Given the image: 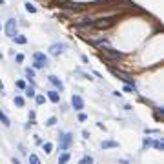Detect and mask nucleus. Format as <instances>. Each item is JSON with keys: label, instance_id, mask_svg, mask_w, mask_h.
Returning <instances> with one entry per match:
<instances>
[{"label": "nucleus", "instance_id": "f257e3e1", "mask_svg": "<svg viewBox=\"0 0 164 164\" xmlns=\"http://www.w3.org/2000/svg\"><path fill=\"white\" fill-rule=\"evenodd\" d=\"M109 71H111L115 77H119L122 82H126L128 86H131V88H135V90H137V82H135V79H131V75L124 73L122 69H117V67H109Z\"/></svg>", "mask_w": 164, "mask_h": 164}, {"label": "nucleus", "instance_id": "f03ea898", "mask_svg": "<svg viewBox=\"0 0 164 164\" xmlns=\"http://www.w3.org/2000/svg\"><path fill=\"white\" fill-rule=\"evenodd\" d=\"M73 142V135L71 133H62L60 135V151H66Z\"/></svg>", "mask_w": 164, "mask_h": 164}, {"label": "nucleus", "instance_id": "7ed1b4c3", "mask_svg": "<svg viewBox=\"0 0 164 164\" xmlns=\"http://www.w3.org/2000/svg\"><path fill=\"white\" fill-rule=\"evenodd\" d=\"M6 35L11 37V38L17 35V22H15L13 18H9L8 22H6Z\"/></svg>", "mask_w": 164, "mask_h": 164}, {"label": "nucleus", "instance_id": "20e7f679", "mask_svg": "<svg viewBox=\"0 0 164 164\" xmlns=\"http://www.w3.org/2000/svg\"><path fill=\"white\" fill-rule=\"evenodd\" d=\"M71 104H73V108L77 109V111H82V109H84V100H82L80 95H73V97H71Z\"/></svg>", "mask_w": 164, "mask_h": 164}, {"label": "nucleus", "instance_id": "39448f33", "mask_svg": "<svg viewBox=\"0 0 164 164\" xmlns=\"http://www.w3.org/2000/svg\"><path fill=\"white\" fill-rule=\"evenodd\" d=\"M64 49H66V44H53L49 47V53L53 55V57H57V55H60Z\"/></svg>", "mask_w": 164, "mask_h": 164}, {"label": "nucleus", "instance_id": "423d86ee", "mask_svg": "<svg viewBox=\"0 0 164 164\" xmlns=\"http://www.w3.org/2000/svg\"><path fill=\"white\" fill-rule=\"evenodd\" d=\"M47 80H49L57 90H60V91L64 90V84H62V80H60V79H57V77H53V75H51V77H47Z\"/></svg>", "mask_w": 164, "mask_h": 164}, {"label": "nucleus", "instance_id": "0eeeda50", "mask_svg": "<svg viewBox=\"0 0 164 164\" xmlns=\"http://www.w3.org/2000/svg\"><path fill=\"white\" fill-rule=\"evenodd\" d=\"M47 97H49V100L51 102H60V95H58V91H55V90H51V91H47Z\"/></svg>", "mask_w": 164, "mask_h": 164}, {"label": "nucleus", "instance_id": "6e6552de", "mask_svg": "<svg viewBox=\"0 0 164 164\" xmlns=\"http://www.w3.org/2000/svg\"><path fill=\"white\" fill-rule=\"evenodd\" d=\"M33 60H40V62H46V64H47V57H46L44 53H40V51L33 53Z\"/></svg>", "mask_w": 164, "mask_h": 164}, {"label": "nucleus", "instance_id": "1a4fd4ad", "mask_svg": "<svg viewBox=\"0 0 164 164\" xmlns=\"http://www.w3.org/2000/svg\"><path fill=\"white\" fill-rule=\"evenodd\" d=\"M100 146H102V149H108V148H117V146H119V142H115V140H104Z\"/></svg>", "mask_w": 164, "mask_h": 164}, {"label": "nucleus", "instance_id": "9d476101", "mask_svg": "<svg viewBox=\"0 0 164 164\" xmlns=\"http://www.w3.org/2000/svg\"><path fill=\"white\" fill-rule=\"evenodd\" d=\"M0 122H2L6 128H9V126H11V122H9V119H8V115H6L2 109H0Z\"/></svg>", "mask_w": 164, "mask_h": 164}, {"label": "nucleus", "instance_id": "9b49d317", "mask_svg": "<svg viewBox=\"0 0 164 164\" xmlns=\"http://www.w3.org/2000/svg\"><path fill=\"white\" fill-rule=\"evenodd\" d=\"M26 77H27V80H29L31 84H35V80H33V79H35V71H33V69L27 67V69H26Z\"/></svg>", "mask_w": 164, "mask_h": 164}, {"label": "nucleus", "instance_id": "f8f14e48", "mask_svg": "<svg viewBox=\"0 0 164 164\" xmlns=\"http://www.w3.org/2000/svg\"><path fill=\"white\" fill-rule=\"evenodd\" d=\"M67 161H69V153H62L58 157V164H67Z\"/></svg>", "mask_w": 164, "mask_h": 164}, {"label": "nucleus", "instance_id": "ddd939ff", "mask_svg": "<svg viewBox=\"0 0 164 164\" xmlns=\"http://www.w3.org/2000/svg\"><path fill=\"white\" fill-rule=\"evenodd\" d=\"M13 40H15L17 44H26V42H27L26 37H22V35H15V37H13Z\"/></svg>", "mask_w": 164, "mask_h": 164}, {"label": "nucleus", "instance_id": "4468645a", "mask_svg": "<svg viewBox=\"0 0 164 164\" xmlns=\"http://www.w3.org/2000/svg\"><path fill=\"white\" fill-rule=\"evenodd\" d=\"M47 64L46 62H40V60H35V62H33V67H35V69H42V67H46Z\"/></svg>", "mask_w": 164, "mask_h": 164}, {"label": "nucleus", "instance_id": "2eb2a0df", "mask_svg": "<svg viewBox=\"0 0 164 164\" xmlns=\"http://www.w3.org/2000/svg\"><path fill=\"white\" fill-rule=\"evenodd\" d=\"M29 164H40V159H38L35 153H31V155H29Z\"/></svg>", "mask_w": 164, "mask_h": 164}, {"label": "nucleus", "instance_id": "dca6fc26", "mask_svg": "<svg viewBox=\"0 0 164 164\" xmlns=\"http://www.w3.org/2000/svg\"><path fill=\"white\" fill-rule=\"evenodd\" d=\"M80 164H93V159L90 155H86V157H82L80 159Z\"/></svg>", "mask_w": 164, "mask_h": 164}, {"label": "nucleus", "instance_id": "f3484780", "mask_svg": "<svg viewBox=\"0 0 164 164\" xmlns=\"http://www.w3.org/2000/svg\"><path fill=\"white\" fill-rule=\"evenodd\" d=\"M55 124H57V117H49V119L46 120V126H49V128L55 126Z\"/></svg>", "mask_w": 164, "mask_h": 164}, {"label": "nucleus", "instance_id": "a211bd4d", "mask_svg": "<svg viewBox=\"0 0 164 164\" xmlns=\"http://www.w3.org/2000/svg\"><path fill=\"white\" fill-rule=\"evenodd\" d=\"M35 102H37L38 106L44 104V102H46V97H44V95H37V97H35Z\"/></svg>", "mask_w": 164, "mask_h": 164}, {"label": "nucleus", "instance_id": "6ab92c4d", "mask_svg": "<svg viewBox=\"0 0 164 164\" xmlns=\"http://www.w3.org/2000/svg\"><path fill=\"white\" fill-rule=\"evenodd\" d=\"M26 9L29 11V13H35V11H37V8H35V6H33L31 2H26Z\"/></svg>", "mask_w": 164, "mask_h": 164}, {"label": "nucleus", "instance_id": "aec40b11", "mask_svg": "<svg viewBox=\"0 0 164 164\" xmlns=\"http://www.w3.org/2000/svg\"><path fill=\"white\" fill-rule=\"evenodd\" d=\"M42 148H44V151H46V153H51V149H53V144H51V142H46V144H44Z\"/></svg>", "mask_w": 164, "mask_h": 164}, {"label": "nucleus", "instance_id": "412c9836", "mask_svg": "<svg viewBox=\"0 0 164 164\" xmlns=\"http://www.w3.org/2000/svg\"><path fill=\"white\" fill-rule=\"evenodd\" d=\"M26 97H35V90H33V86L31 88H26Z\"/></svg>", "mask_w": 164, "mask_h": 164}, {"label": "nucleus", "instance_id": "4be33fe9", "mask_svg": "<svg viewBox=\"0 0 164 164\" xmlns=\"http://www.w3.org/2000/svg\"><path fill=\"white\" fill-rule=\"evenodd\" d=\"M151 144H153L157 149H164V142H162V140H155V142H151Z\"/></svg>", "mask_w": 164, "mask_h": 164}, {"label": "nucleus", "instance_id": "5701e85b", "mask_svg": "<svg viewBox=\"0 0 164 164\" xmlns=\"http://www.w3.org/2000/svg\"><path fill=\"white\" fill-rule=\"evenodd\" d=\"M15 104H17L18 108H22V106H24V99H22V97H15Z\"/></svg>", "mask_w": 164, "mask_h": 164}, {"label": "nucleus", "instance_id": "b1692460", "mask_svg": "<svg viewBox=\"0 0 164 164\" xmlns=\"http://www.w3.org/2000/svg\"><path fill=\"white\" fill-rule=\"evenodd\" d=\"M77 73H79V75H82V77H84V79H88V80H91V75H88V73H84L82 69H77Z\"/></svg>", "mask_w": 164, "mask_h": 164}, {"label": "nucleus", "instance_id": "393cba45", "mask_svg": "<svg viewBox=\"0 0 164 164\" xmlns=\"http://www.w3.org/2000/svg\"><path fill=\"white\" fill-rule=\"evenodd\" d=\"M17 88H20V90H26V84H24V80H17Z\"/></svg>", "mask_w": 164, "mask_h": 164}, {"label": "nucleus", "instance_id": "a878e982", "mask_svg": "<svg viewBox=\"0 0 164 164\" xmlns=\"http://www.w3.org/2000/svg\"><path fill=\"white\" fill-rule=\"evenodd\" d=\"M124 91H128V93H133V91H137V90H135V88H131V86H128V84H126V86H124Z\"/></svg>", "mask_w": 164, "mask_h": 164}, {"label": "nucleus", "instance_id": "bb28decb", "mask_svg": "<svg viewBox=\"0 0 164 164\" xmlns=\"http://www.w3.org/2000/svg\"><path fill=\"white\" fill-rule=\"evenodd\" d=\"M86 119H88V117H86V115H84V113H80V115H79V120H80V122H84Z\"/></svg>", "mask_w": 164, "mask_h": 164}, {"label": "nucleus", "instance_id": "cd10ccee", "mask_svg": "<svg viewBox=\"0 0 164 164\" xmlns=\"http://www.w3.org/2000/svg\"><path fill=\"white\" fill-rule=\"evenodd\" d=\"M148 146H151V140H149V139H144V148H148Z\"/></svg>", "mask_w": 164, "mask_h": 164}, {"label": "nucleus", "instance_id": "c85d7f7f", "mask_svg": "<svg viewBox=\"0 0 164 164\" xmlns=\"http://www.w3.org/2000/svg\"><path fill=\"white\" fill-rule=\"evenodd\" d=\"M15 58H17V62H22V60H24V55H17Z\"/></svg>", "mask_w": 164, "mask_h": 164}, {"label": "nucleus", "instance_id": "c756f323", "mask_svg": "<svg viewBox=\"0 0 164 164\" xmlns=\"http://www.w3.org/2000/svg\"><path fill=\"white\" fill-rule=\"evenodd\" d=\"M82 137H84V139H90V133H88L86 129H84V131H82Z\"/></svg>", "mask_w": 164, "mask_h": 164}, {"label": "nucleus", "instance_id": "7c9ffc66", "mask_svg": "<svg viewBox=\"0 0 164 164\" xmlns=\"http://www.w3.org/2000/svg\"><path fill=\"white\" fill-rule=\"evenodd\" d=\"M0 93H4V84L0 82Z\"/></svg>", "mask_w": 164, "mask_h": 164}, {"label": "nucleus", "instance_id": "2f4dec72", "mask_svg": "<svg viewBox=\"0 0 164 164\" xmlns=\"http://www.w3.org/2000/svg\"><path fill=\"white\" fill-rule=\"evenodd\" d=\"M13 164H20V162H18V161H17V159H13Z\"/></svg>", "mask_w": 164, "mask_h": 164}, {"label": "nucleus", "instance_id": "473e14b6", "mask_svg": "<svg viewBox=\"0 0 164 164\" xmlns=\"http://www.w3.org/2000/svg\"><path fill=\"white\" fill-rule=\"evenodd\" d=\"M4 2H6V0H0V4H4Z\"/></svg>", "mask_w": 164, "mask_h": 164}, {"label": "nucleus", "instance_id": "72a5a7b5", "mask_svg": "<svg viewBox=\"0 0 164 164\" xmlns=\"http://www.w3.org/2000/svg\"><path fill=\"white\" fill-rule=\"evenodd\" d=\"M0 29H2V26H0Z\"/></svg>", "mask_w": 164, "mask_h": 164}]
</instances>
